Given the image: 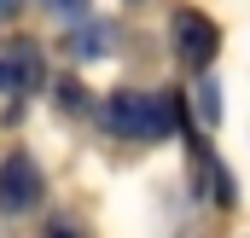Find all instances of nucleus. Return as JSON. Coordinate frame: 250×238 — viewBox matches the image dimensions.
I'll list each match as a JSON object with an SVG mask.
<instances>
[{"instance_id": "nucleus-1", "label": "nucleus", "mask_w": 250, "mask_h": 238, "mask_svg": "<svg viewBox=\"0 0 250 238\" xmlns=\"http://www.w3.org/2000/svg\"><path fill=\"white\" fill-rule=\"evenodd\" d=\"M105 128L123 134V139H163V134H175V105L163 93L123 87V93L105 99Z\"/></svg>"}, {"instance_id": "nucleus-2", "label": "nucleus", "mask_w": 250, "mask_h": 238, "mask_svg": "<svg viewBox=\"0 0 250 238\" xmlns=\"http://www.w3.org/2000/svg\"><path fill=\"white\" fill-rule=\"evenodd\" d=\"M35 203H41V169H35L29 151H12L0 163V209L6 215H29Z\"/></svg>"}, {"instance_id": "nucleus-3", "label": "nucleus", "mask_w": 250, "mask_h": 238, "mask_svg": "<svg viewBox=\"0 0 250 238\" xmlns=\"http://www.w3.org/2000/svg\"><path fill=\"white\" fill-rule=\"evenodd\" d=\"M215 23L204 18V12H175V53L187 64H209L215 59Z\"/></svg>"}, {"instance_id": "nucleus-4", "label": "nucleus", "mask_w": 250, "mask_h": 238, "mask_svg": "<svg viewBox=\"0 0 250 238\" xmlns=\"http://www.w3.org/2000/svg\"><path fill=\"white\" fill-rule=\"evenodd\" d=\"M41 6H47V12H59V18H76L87 0H41Z\"/></svg>"}, {"instance_id": "nucleus-5", "label": "nucleus", "mask_w": 250, "mask_h": 238, "mask_svg": "<svg viewBox=\"0 0 250 238\" xmlns=\"http://www.w3.org/2000/svg\"><path fill=\"white\" fill-rule=\"evenodd\" d=\"M47 238H82V227H76V221H53V227H47Z\"/></svg>"}, {"instance_id": "nucleus-6", "label": "nucleus", "mask_w": 250, "mask_h": 238, "mask_svg": "<svg viewBox=\"0 0 250 238\" xmlns=\"http://www.w3.org/2000/svg\"><path fill=\"white\" fill-rule=\"evenodd\" d=\"M12 87H18V64L0 59V93H12Z\"/></svg>"}, {"instance_id": "nucleus-7", "label": "nucleus", "mask_w": 250, "mask_h": 238, "mask_svg": "<svg viewBox=\"0 0 250 238\" xmlns=\"http://www.w3.org/2000/svg\"><path fill=\"white\" fill-rule=\"evenodd\" d=\"M18 6H23V0H0V18H18Z\"/></svg>"}]
</instances>
